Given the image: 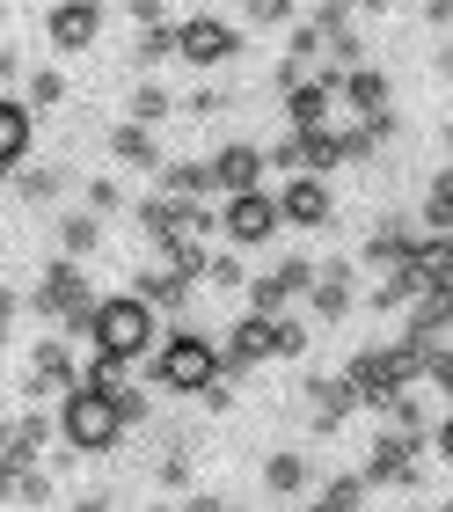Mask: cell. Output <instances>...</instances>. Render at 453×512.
<instances>
[{
	"instance_id": "31",
	"label": "cell",
	"mask_w": 453,
	"mask_h": 512,
	"mask_svg": "<svg viewBox=\"0 0 453 512\" xmlns=\"http://www.w3.org/2000/svg\"><path fill=\"white\" fill-rule=\"evenodd\" d=\"M117 205H125V191H117V176H95V183H88V213L103 220V213H117Z\"/></svg>"
},
{
	"instance_id": "45",
	"label": "cell",
	"mask_w": 453,
	"mask_h": 512,
	"mask_svg": "<svg viewBox=\"0 0 453 512\" xmlns=\"http://www.w3.org/2000/svg\"><path fill=\"white\" fill-rule=\"evenodd\" d=\"M446 147H453V125H446Z\"/></svg>"
},
{
	"instance_id": "36",
	"label": "cell",
	"mask_w": 453,
	"mask_h": 512,
	"mask_svg": "<svg viewBox=\"0 0 453 512\" xmlns=\"http://www.w3.org/2000/svg\"><path fill=\"white\" fill-rule=\"evenodd\" d=\"M125 15L139 22V30H154V22H161V15H169V0H125Z\"/></svg>"
},
{
	"instance_id": "25",
	"label": "cell",
	"mask_w": 453,
	"mask_h": 512,
	"mask_svg": "<svg viewBox=\"0 0 453 512\" xmlns=\"http://www.w3.org/2000/svg\"><path fill=\"white\" fill-rule=\"evenodd\" d=\"M359 505H366V476H337V483H322V498L307 512H359Z\"/></svg>"
},
{
	"instance_id": "17",
	"label": "cell",
	"mask_w": 453,
	"mask_h": 512,
	"mask_svg": "<svg viewBox=\"0 0 453 512\" xmlns=\"http://www.w3.org/2000/svg\"><path fill=\"white\" fill-rule=\"evenodd\" d=\"M110 161L117 169H161V147L147 125H110Z\"/></svg>"
},
{
	"instance_id": "8",
	"label": "cell",
	"mask_w": 453,
	"mask_h": 512,
	"mask_svg": "<svg viewBox=\"0 0 453 512\" xmlns=\"http://www.w3.org/2000/svg\"><path fill=\"white\" fill-rule=\"evenodd\" d=\"M44 37H52L59 52H88V44L103 37V0H59V8L44 15Z\"/></svg>"
},
{
	"instance_id": "12",
	"label": "cell",
	"mask_w": 453,
	"mask_h": 512,
	"mask_svg": "<svg viewBox=\"0 0 453 512\" xmlns=\"http://www.w3.org/2000/svg\"><path fill=\"white\" fill-rule=\"evenodd\" d=\"M205 169H212V191H256V176H264V147H249V139H227V147L220 154H212L205 161Z\"/></svg>"
},
{
	"instance_id": "27",
	"label": "cell",
	"mask_w": 453,
	"mask_h": 512,
	"mask_svg": "<svg viewBox=\"0 0 453 512\" xmlns=\"http://www.w3.org/2000/svg\"><path fill=\"white\" fill-rule=\"evenodd\" d=\"M453 227V169L432 183V198H424V235H446Z\"/></svg>"
},
{
	"instance_id": "20",
	"label": "cell",
	"mask_w": 453,
	"mask_h": 512,
	"mask_svg": "<svg viewBox=\"0 0 453 512\" xmlns=\"http://www.w3.org/2000/svg\"><path fill=\"white\" fill-rule=\"evenodd\" d=\"M307 483H315L307 454H271V461H264V491H271V498H300Z\"/></svg>"
},
{
	"instance_id": "33",
	"label": "cell",
	"mask_w": 453,
	"mask_h": 512,
	"mask_svg": "<svg viewBox=\"0 0 453 512\" xmlns=\"http://www.w3.org/2000/svg\"><path fill=\"white\" fill-rule=\"evenodd\" d=\"M249 22L256 30H278V22H293V0H249Z\"/></svg>"
},
{
	"instance_id": "21",
	"label": "cell",
	"mask_w": 453,
	"mask_h": 512,
	"mask_svg": "<svg viewBox=\"0 0 453 512\" xmlns=\"http://www.w3.org/2000/svg\"><path fill=\"white\" fill-rule=\"evenodd\" d=\"M169 110H176V96H169V88H161V81H139L132 88V103H125V125H161V118H169Z\"/></svg>"
},
{
	"instance_id": "15",
	"label": "cell",
	"mask_w": 453,
	"mask_h": 512,
	"mask_svg": "<svg viewBox=\"0 0 453 512\" xmlns=\"http://www.w3.org/2000/svg\"><path fill=\"white\" fill-rule=\"evenodd\" d=\"M337 96L351 103V118H380V110H388V74H373V66H351V74L337 81Z\"/></svg>"
},
{
	"instance_id": "38",
	"label": "cell",
	"mask_w": 453,
	"mask_h": 512,
	"mask_svg": "<svg viewBox=\"0 0 453 512\" xmlns=\"http://www.w3.org/2000/svg\"><path fill=\"white\" fill-rule=\"evenodd\" d=\"M176 512H227V498H212V491H190Z\"/></svg>"
},
{
	"instance_id": "22",
	"label": "cell",
	"mask_w": 453,
	"mask_h": 512,
	"mask_svg": "<svg viewBox=\"0 0 453 512\" xmlns=\"http://www.w3.org/2000/svg\"><path fill=\"white\" fill-rule=\"evenodd\" d=\"M95 242H103V220H95L88 205H81V213H66V220H59V256H74V264H81V256H88Z\"/></svg>"
},
{
	"instance_id": "24",
	"label": "cell",
	"mask_w": 453,
	"mask_h": 512,
	"mask_svg": "<svg viewBox=\"0 0 453 512\" xmlns=\"http://www.w3.org/2000/svg\"><path fill=\"white\" fill-rule=\"evenodd\" d=\"M388 432H410V439H424V395L417 388H402V395H388Z\"/></svg>"
},
{
	"instance_id": "43",
	"label": "cell",
	"mask_w": 453,
	"mask_h": 512,
	"mask_svg": "<svg viewBox=\"0 0 453 512\" xmlns=\"http://www.w3.org/2000/svg\"><path fill=\"white\" fill-rule=\"evenodd\" d=\"M359 8H366V15H388V8H395V0H359Z\"/></svg>"
},
{
	"instance_id": "32",
	"label": "cell",
	"mask_w": 453,
	"mask_h": 512,
	"mask_svg": "<svg viewBox=\"0 0 453 512\" xmlns=\"http://www.w3.org/2000/svg\"><path fill=\"white\" fill-rule=\"evenodd\" d=\"M307 352V322L300 315H278V359H300Z\"/></svg>"
},
{
	"instance_id": "9",
	"label": "cell",
	"mask_w": 453,
	"mask_h": 512,
	"mask_svg": "<svg viewBox=\"0 0 453 512\" xmlns=\"http://www.w3.org/2000/svg\"><path fill=\"white\" fill-rule=\"evenodd\" d=\"M81 388V366L66 352V337H37L30 352V395H74Z\"/></svg>"
},
{
	"instance_id": "6",
	"label": "cell",
	"mask_w": 453,
	"mask_h": 512,
	"mask_svg": "<svg viewBox=\"0 0 453 512\" xmlns=\"http://www.w3.org/2000/svg\"><path fill=\"white\" fill-rule=\"evenodd\" d=\"M278 198L271 191H234L227 205H220V235L234 242V249H256V242H271L278 235Z\"/></svg>"
},
{
	"instance_id": "40",
	"label": "cell",
	"mask_w": 453,
	"mask_h": 512,
	"mask_svg": "<svg viewBox=\"0 0 453 512\" xmlns=\"http://www.w3.org/2000/svg\"><path fill=\"white\" fill-rule=\"evenodd\" d=\"M74 512H110V491H81V498H74Z\"/></svg>"
},
{
	"instance_id": "4",
	"label": "cell",
	"mask_w": 453,
	"mask_h": 512,
	"mask_svg": "<svg viewBox=\"0 0 453 512\" xmlns=\"http://www.w3.org/2000/svg\"><path fill=\"white\" fill-rule=\"evenodd\" d=\"M30 308H37L44 322H59V330L88 337L95 300H88V278H81V264H74V256H52V271H44V286H37V300H30Z\"/></svg>"
},
{
	"instance_id": "11",
	"label": "cell",
	"mask_w": 453,
	"mask_h": 512,
	"mask_svg": "<svg viewBox=\"0 0 453 512\" xmlns=\"http://www.w3.org/2000/svg\"><path fill=\"white\" fill-rule=\"evenodd\" d=\"M417 439L410 432H380L373 454H366V483H402V491H417Z\"/></svg>"
},
{
	"instance_id": "30",
	"label": "cell",
	"mask_w": 453,
	"mask_h": 512,
	"mask_svg": "<svg viewBox=\"0 0 453 512\" xmlns=\"http://www.w3.org/2000/svg\"><path fill=\"white\" fill-rule=\"evenodd\" d=\"M110 410H117V425L132 432V425H147V410H154V403H147V388H132V381H125V388L110 395Z\"/></svg>"
},
{
	"instance_id": "1",
	"label": "cell",
	"mask_w": 453,
	"mask_h": 512,
	"mask_svg": "<svg viewBox=\"0 0 453 512\" xmlns=\"http://www.w3.org/2000/svg\"><path fill=\"white\" fill-rule=\"evenodd\" d=\"M154 308L139 293H110V300H95V322H88V344L95 352H117V359H147L154 352Z\"/></svg>"
},
{
	"instance_id": "13",
	"label": "cell",
	"mask_w": 453,
	"mask_h": 512,
	"mask_svg": "<svg viewBox=\"0 0 453 512\" xmlns=\"http://www.w3.org/2000/svg\"><path fill=\"white\" fill-rule=\"evenodd\" d=\"M307 308H315V322H344V315H351V256H337V264H315Z\"/></svg>"
},
{
	"instance_id": "41",
	"label": "cell",
	"mask_w": 453,
	"mask_h": 512,
	"mask_svg": "<svg viewBox=\"0 0 453 512\" xmlns=\"http://www.w3.org/2000/svg\"><path fill=\"white\" fill-rule=\"evenodd\" d=\"M424 22H453V0H424Z\"/></svg>"
},
{
	"instance_id": "5",
	"label": "cell",
	"mask_w": 453,
	"mask_h": 512,
	"mask_svg": "<svg viewBox=\"0 0 453 512\" xmlns=\"http://www.w3.org/2000/svg\"><path fill=\"white\" fill-rule=\"evenodd\" d=\"M176 59L183 66H227V59H242V30L220 15H183L176 22Z\"/></svg>"
},
{
	"instance_id": "34",
	"label": "cell",
	"mask_w": 453,
	"mask_h": 512,
	"mask_svg": "<svg viewBox=\"0 0 453 512\" xmlns=\"http://www.w3.org/2000/svg\"><path fill=\"white\" fill-rule=\"evenodd\" d=\"M154 476H161V491H190V454H169Z\"/></svg>"
},
{
	"instance_id": "2",
	"label": "cell",
	"mask_w": 453,
	"mask_h": 512,
	"mask_svg": "<svg viewBox=\"0 0 453 512\" xmlns=\"http://www.w3.org/2000/svg\"><path fill=\"white\" fill-rule=\"evenodd\" d=\"M154 388H169V395H205L212 381H220V344L198 337V330H176L169 344L154 352Z\"/></svg>"
},
{
	"instance_id": "26",
	"label": "cell",
	"mask_w": 453,
	"mask_h": 512,
	"mask_svg": "<svg viewBox=\"0 0 453 512\" xmlns=\"http://www.w3.org/2000/svg\"><path fill=\"white\" fill-rule=\"evenodd\" d=\"M132 59H139V66H161V59H176V22H154V30H139Z\"/></svg>"
},
{
	"instance_id": "29",
	"label": "cell",
	"mask_w": 453,
	"mask_h": 512,
	"mask_svg": "<svg viewBox=\"0 0 453 512\" xmlns=\"http://www.w3.org/2000/svg\"><path fill=\"white\" fill-rule=\"evenodd\" d=\"M205 278H212V286H220V293H249V271H242V249H227V256H212V264H205Z\"/></svg>"
},
{
	"instance_id": "44",
	"label": "cell",
	"mask_w": 453,
	"mask_h": 512,
	"mask_svg": "<svg viewBox=\"0 0 453 512\" xmlns=\"http://www.w3.org/2000/svg\"><path fill=\"white\" fill-rule=\"evenodd\" d=\"M439 74H446V81H453V44H446V52H439Z\"/></svg>"
},
{
	"instance_id": "37",
	"label": "cell",
	"mask_w": 453,
	"mask_h": 512,
	"mask_svg": "<svg viewBox=\"0 0 453 512\" xmlns=\"http://www.w3.org/2000/svg\"><path fill=\"white\" fill-rule=\"evenodd\" d=\"M432 447H439V461L453 469V417H439V425H432Z\"/></svg>"
},
{
	"instance_id": "23",
	"label": "cell",
	"mask_w": 453,
	"mask_h": 512,
	"mask_svg": "<svg viewBox=\"0 0 453 512\" xmlns=\"http://www.w3.org/2000/svg\"><path fill=\"white\" fill-rule=\"evenodd\" d=\"M22 103H30V118H37V110H59L66 103V74H59V66H37V74L22 81Z\"/></svg>"
},
{
	"instance_id": "47",
	"label": "cell",
	"mask_w": 453,
	"mask_h": 512,
	"mask_svg": "<svg viewBox=\"0 0 453 512\" xmlns=\"http://www.w3.org/2000/svg\"><path fill=\"white\" fill-rule=\"evenodd\" d=\"M439 512H453V505H439Z\"/></svg>"
},
{
	"instance_id": "3",
	"label": "cell",
	"mask_w": 453,
	"mask_h": 512,
	"mask_svg": "<svg viewBox=\"0 0 453 512\" xmlns=\"http://www.w3.org/2000/svg\"><path fill=\"white\" fill-rule=\"evenodd\" d=\"M59 439L74 454H110L117 439H125V425H117V410H110V395H95L88 381L74 395H59Z\"/></svg>"
},
{
	"instance_id": "35",
	"label": "cell",
	"mask_w": 453,
	"mask_h": 512,
	"mask_svg": "<svg viewBox=\"0 0 453 512\" xmlns=\"http://www.w3.org/2000/svg\"><path fill=\"white\" fill-rule=\"evenodd\" d=\"M424 381H432L446 403H453V352H432V366H424Z\"/></svg>"
},
{
	"instance_id": "19",
	"label": "cell",
	"mask_w": 453,
	"mask_h": 512,
	"mask_svg": "<svg viewBox=\"0 0 453 512\" xmlns=\"http://www.w3.org/2000/svg\"><path fill=\"white\" fill-rule=\"evenodd\" d=\"M132 293L161 315V308H183V300H190V278H183L176 264H161V271H139V286H132Z\"/></svg>"
},
{
	"instance_id": "18",
	"label": "cell",
	"mask_w": 453,
	"mask_h": 512,
	"mask_svg": "<svg viewBox=\"0 0 453 512\" xmlns=\"http://www.w3.org/2000/svg\"><path fill=\"white\" fill-rule=\"evenodd\" d=\"M161 198L205 205V198H212V169H205V161H161Z\"/></svg>"
},
{
	"instance_id": "14",
	"label": "cell",
	"mask_w": 453,
	"mask_h": 512,
	"mask_svg": "<svg viewBox=\"0 0 453 512\" xmlns=\"http://www.w3.org/2000/svg\"><path fill=\"white\" fill-rule=\"evenodd\" d=\"M30 139H37L30 103L0 96V176H22V161H30Z\"/></svg>"
},
{
	"instance_id": "10",
	"label": "cell",
	"mask_w": 453,
	"mask_h": 512,
	"mask_svg": "<svg viewBox=\"0 0 453 512\" xmlns=\"http://www.w3.org/2000/svg\"><path fill=\"white\" fill-rule=\"evenodd\" d=\"M329 213H337V198H329V183H322V176H285V191H278V220H293V227H329Z\"/></svg>"
},
{
	"instance_id": "28",
	"label": "cell",
	"mask_w": 453,
	"mask_h": 512,
	"mask_svg": "<svg viewBox=\"0 0 453 512\" xmlns=\"http://www.w3.org/2000/svg\"><path fill=\"white\" fill-rule=\"evenodd\" d=\"M59 183H66V169H22L15 191H22V205H52V198H59Z\"/></svg>"
},
{
	"instance_id": "42",
	"label": "cell",
	"mask_w": 453,
	"mask_h": 512,
	"mask_svg": "<svg viewBox=\"0 0 453 512\" xmlns=\"http://www.w3.org/2000/svg\"><path fill=\"white\" fill-rule=\"evenodd\" d=\"M8 498H15V469L0 461V505H8Z\"/></svg>"
},
{
	"instance_id": "46",
	"label": "cell",
	"mask_w": 453,
	"mask_h": 512,
	"mask_svg": "<svg viewBox=\"0 0 453 512\" xmlns=\"http://www.w3.org/2000/svg\"><path fill=\"white\" fill-rule=\"evenodd\" d=\"M446 242H453V227H446Z\"/></svg>"
},
{
	"instance_id": "16",
	"label": "cell",
	"mask_w": 453,
	"mask_h": 512,
	"mask_svg": "<svg viewBox=\"0 0 453 512\" xmlns=\"http://www.w3.org/2000/svg\"><path fill=\"white\" fill-rule=\"evenodd\" d=\"M439 330H453V278L446 286H424L410 300V337H439Z\"/></svg>"
},
{
	"instance_id": "7",
	"label": "cell",
	"mask_w": 453,
	"mask_h": 512,
	"mask_svg": "<svg viewBox=\"0 0 453 512\" xmlns=\"http://www.w3.org/2000/svg\"><path fill=\"white\" fill-rule=\"evenodd\" d=\"M307 286H315V264L285 256L264 278H249V315H293V300H307Z\"/></svg>"
},
{
	"instance_id": "39",
	"label": "cell",
	"mask_w": 453,
	"mask_h": 512,
	"mask_svg": "<svg viewBox=\"0 0 453 512\" xmlns=\"http://www.w3.org/2000/svg\"><path fill=\"white\" fill-rule=\"evenodd\" d=\"M8 81H22V59L8 52V44H0V96H8Z\"/></svg>"
}]
</instances>
